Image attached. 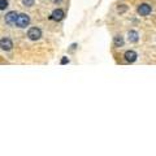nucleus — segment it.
<instances>
[{
	"label": "nucleus",
	"instance_id": "nucleus-1",
	"mask_svg": "<svg viewBox=\"0 0 156 156\" xmlns=\"http://www.w3.org/2000/svg\"><path fill=\"white\" fill-rule=\"evenodd\" d=\"M29 22H30V17L26 13H21L18 14V18L16 21V26L20 29H23L29 25Z\"/></svg>",
	"mask_w": 156,
	"mask_h": 156
},
{
	"label": "nucleus",
	"instance_id": "nucleus-2",
	"mask_svg": "<svg viewBox=\"0 0 156 156\" xmlns=\"http://www.w3.org/2000/svg\"><path fill=\"white\" fill-rule=\"evenodd\" d=\"M28 37H29V39H31V40H38V39H40V37H42L40 29H38V28H30L29 31H28Z\"/></svg>",
	"mask_w": 156,
	"mask_h": 156
},
{
	"label": "nucleus",
	"instance_id": "nucleus-3",
	"mask_svg": "<svg viewBox=\"0 0 156 156\" xmlns=\"http://www.w3.org/2000/svg\"><path fill=\"white\" fill-rule=\"evenodd\" d=\"M17 18H18V13H17V12H14V11L5 14V22L9 23V25H16Z\"/></svg>",
	"mask_w": 156,
	"mask_h": 156
},
{
	"label": "nucleus",
	"instance_id": "nucleus-4",
	"mask_svg": "<svg viewBox=\"0 0 156 156\" xmlns=\"http://www.w3.org/2000/svg\"><path fill=\"white\" fill-rule=\"evenodd\" d=\"M137 12L139 16H148V14L151 13V7H150L148 4H146V3H143V4H140L139 7H138Z\"/></svg>",
	"mask_w": 156,
	"mask_h": 156
},
{
	"label": "nucleus",
	"instance_id": "nucleus-5",
	"mask_svg": "<svg viewBox=\"0 0 156 156\" xmlns=\"http://www.w3.org/2000/svg\"><path fill=\"white\" fill-rule=\"evenodd\" d=\"M64 16H65V13H64L62 9H55L52 12V14L50 16V18L55 20V21H61L62 18H64Z\"/></svg>",
	"mask_w": 156,
	"mask_h": 156
},
{
	"label": "nucleus",
	"instance_id": "nucleus-6",
	"mask_svg": "<svg viewBox=\"0 0 156 156\" xmlns=\"http://www.w3.org/2000/svg\"><path fill=\"white\" fill-rule=\"evenodd\" d=\"M124 57H125V60H126L128 62H134L137 60L138 55H137L135 51H126L125 55H124Z\"/></svg>",
	"mask_w": 156,
	"mask_h": 156
},
{
	"label": "nucleus",
	"instance_id": "nucleus-7",
	"mask_svg": "<svg viewBox=\"0 0 156 156\" xmlns=\"http://www.w3.org/2000/svg\"><path fill=\"white\" fill-rule=\"evenodd\" d=\"M0 46H1V50H4V51H9L12 47H13V43H12V40L11 39H8V38H3L1 39V42H0Z\"/></svg>",
	"mask_w": 156,
	"mask_h": 156
},
{
	"label": "nucleus",
	"instance_id": "nucleus-8",
	"mask_svg": "<svg viewBox=\"0 0 156 156\" xmlns=\"http://www.w3.org/2000/svg\"><path fill=\"white\" fill-rule=\"evenodd\" d=\"M128 39L131 43H135V42H138V39H139V34L137 31H134V30H130L128 33Z\"/></svg>",
	"mask_w": 156,
	"mask_h": 156
},
{
	"label": "nucleus",
	"instance_id": "nucleus-9",
	"mask_svg": "<svg viewBox=\"0 0 156 156\" xmlns=\"http://www.w3.org/2000/svg\"><path fill=\"white\" fill-rule=\"evenodd\" d=\"M122 43H124V40H122L121 35H117V37H115V44H116V46H122Z\"/></svg>",
	"mask_w": 156,
	"mask_h": 156
},
{
	"label": "nucleus",
	"instance_id": "nucleus-10",
	"mask_svg": "<svg viewBox=\"0 0 156 156\" xmlns=\"http://www.w3.org/2000/svg\"><path fill=\"white\" fill-rule=\"evenodd\" d=\"M34 1L35 0H22V5H25V7H33Z\"/></svg>",
	"mask_w": 156,
	"mask_h": 156
},
{
	"label": "nucleus",
	"instance_id": "nucleus-11",
	"mask_svg": "<svg viewBox=\"0 0 156 156\" xmlns=\"http://www.w3.org/2000/svg\"><path fill=\"white\" fill-rule=\"evenodd\" d=\"M7 7H8V1H7V0H0V9L4 11Z\"/></svg>",
	"mask_w": 156,
	"mask_h": 156
},
{
	"label": "nucleus",
	"instance_id": "nucleus-12",
	"mask_svg": "<svg viewBox=\"0 0 156 156\" xmlns=\"http://www.w3.org/2000/svg\"><path fill=\"white\" fill-rule=\"evenodd\" d=\"M125 11H126V5H122L121 8L118 7V12H120V13H122V12H125Z\"/></svg>",
	"mask_w": 156,
	"mask_h": 156
},
{
	"label": "nucleus",
	"instance_id": "nucleus-13",
	"mask_svg": "<svg viewBox=\"0 0 156 156\" xmlns=\"http://www.w3.org/2000/svg\"><path fill=\"white\" fill-rule=\"evenodd\" d=\"M68 61H69V60H68V57H64V59L61 60V64H67Z\"/></svg>",
	"mask_w": 156,
	"mask_h": 156
}]
</instances>
